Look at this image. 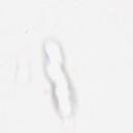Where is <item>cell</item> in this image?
<instances>
[{
	"instance_id": "1",
	"label": "cell",
	"mask_w": 133,
	"mask_h": 133,
	"mask_svg": "<svg viewBox=\"0 0 133 133\" xmlns=\"http://www.w3.org/2000/svg\"><path fill=\"white\" fill-rule=\"evenodd\" d=\"M44 52L46 74L51 82L57 110L63 117H70L74 111V97L63 68L61 48L55 41L50 39L46 42Z\"/></svg>"
}]
</instances>
